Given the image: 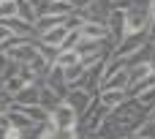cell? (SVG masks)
Segmentation results:
<instances>
[{
  "label": "cell",
  "instance_id": "obj_1",
  "mask_svg": "<svg viewBox=\"0 0 155 139\" xmlns=\"http://www.w3.org/2000/svg\"><path fill=\"white\" fill-rule=\"evenodd\" d=\"M109 115H112V117H114V120H117V123L128 131V137H131V134L136 131V126H139V123H142L150 112H147V109H144L136 98H125V101H123L117 109H112Z\"/></svg>",
  "mask_w": 155,
  "mask_h": 139
},
{
  "label": "cell",
  "instance_id": "obj_2",
  "mask_svg": "<svg viewBox=\"0 0 155 139\" xmlns=\"http://www.w3.org/2000/svg\"><path fill=\"white\" fill-rule=\"evenodd\" d=\"M153 25H155V16L150 8H139V5H128L125 8V36L150 33Z\"/></svg>",
  "mask_w": 155,
  "mask_h": 139
},
{
  "label": "cell",
  "instance_id": "obj_3",
  "mask_svg": "<svg viewBox=\"0 0 155 139\" xmlns=\"http://www.w3.org/2000/svg\"><path fill=\"white\" fill-rule=\"evenodd\" d=\"M5 55H8V60H14V63H19V66H27V63L38 55V41L14 36L11 44L5 46Z\"/></svg>",
  "mask_w": 155,
  "mask_h": 139
},
{
  "label": "cell",
  "instance_id": "obj_4",
  "mask_svg": "<svg viewBox=\"0 0 155 139\" xmlns=\"http://www.w3.org/2000/svg\"><path fill=\"white\" fill-rule=\"evenodd\" d=\"M109 112L112 109H106V107H101L98 104V96H95V104L79 117V126H76V131H79V137H87V134H98V128H101V123L109 117Z\"/></svg>",
  "mask_w": 155,
  "mask_h": 139
},
{
  "label": "cell",
  "instance_id": "obj_5",
  "mask_svg": "<svg viewBox=\"0 0 155 139\" xmlns=\"http://www.w3.org/2000/svg\"><path fill=\"white\" fill-rule=\"evenodd\" d=\"M71 109H76V115L82 117L93 104H95V93H90V90H84V87H68V93H65V98H63Z\"/></svg>",
  "mask_w": 155,
  "mask_h": 139
},
{
  "label": "cell",
  "instance_id": "obj_6",
  "mask_svg": "<svg viewBox=\"0 0 155 139\" xmlns=\"http://www.w3.org/2000/svg\"><path fill=\"white\" fill-rule=\"evenodd\" d=\"M147 41H150V33H134V36H125L120 44H114V52H112V55L125 60V57L136 55V52H139V49H142Z\"/></svg>",
  "mask_w": 155,
  "mask_h": 139
},
{
  "label": "cell",
  "instance_id": "obj_7",
  "mask_svg": "<svg viewBox=\"0 0 155 139\" xmlns=\"http://www.w3.org/2000/svg\"><path fill=\"white\" fill-rule=\"evenodd\" d=\"M49 123H52L54 128H76V126H79V115H76V109H71V107L63 101L57 109L49 112Z\"/></svg>",
  "mask_w": 155,
  "mask_h": 139
},
{
  "label": "cell",
  "instance_id": "obj_8",
  "mask_svg": "<svg viewBox=\"0 0 155 139\" xmlns=\"http://www.w3.org/2000/svg\"><path fill=\"white\" fill-rule=\"evenodd\" d=\"M106 27H109V41H112V44H120V41L125 38V8L114 5V8L109 11Z\"/></svg>",
  "mask_w": 155,
  "mask_h": 139
},
{
  "label": "cell",
  "instance_id": "obj_9",
  "mask_svg": "<svg viewBox=\"0 0 155 139\" xmlns=\"http://www.w3.org/2000/svg\"><path fill=\"white\" fill-rule=\"evenodd\" d=\"M79 38H87V41H109V27L104 22H82Z\"/></svg>",
  "mask_w": 155,
  "mask_h": 139
},
{
  "label": "cell",
  "instance_id": "obj_10",
  "mask_svg": "<svg viewBox=\"0 0 155 139\" xmlns=\"http://www.w3.org/2000/svg\"><path fill=\"white\" fill-rule=\"evenodd\" d=\"M38 96H41V82H30V85H25L14 96V104L16 107H35L38 104Z\"/></svg>",
  "mask_w": 155,
  "mask_h": 139
},
{
  "label": "cell",
  "instance_id": "obj_11",
  "mask_svg": "<svg viewBox=\"0 0 155 139\" xmlns=\"http://www.w3.org/2000/svg\"><path fill=\"white\" fill-rule=\"evenodd\" d=\"M68 27L65 25H60V27H52V30H46V33H38L35 38H38V44H46V46H54V49H60L63 46V41L68 38Z\"/></svg>",
  "mask_w": 155,
  "mask_h": 139
},
{
  "label": "cell",
  "instance_id": "obj_12",
  "mask_svg": "<svg viewBox=\"0 0 155 139\" xmlns=\"http://www.w3.org/2000/svg\"><path fill=\"white\" fill-rule=\"evenodd\" d=\"M0 25H5L14 36H19V38H33L35 36V27L30 25V22H25V19H19V16H8V19H0Z\"/></svg>",
  "mask_w": 155,
  "mask_h": 139
},
{
  "label": "cell",
  "instance_id": "obj_13",
  "mask_svg": "<svg viewBox=\"0 0 155 139\" xmlns=\"http://www.w3.org/2000/svg\"><path fill=\"white\" fill-rule=\"evenodd\" d=\"M128 85H131L128 68H120V71H114L112 76H106L101 82V90H128Z\"/></svg>",
  "mask_w": 155,
  "mask_h": 139
},
{
  "label": "cell",
  "instance_id": "obj_14",
  "mask_svg": "<svg viewBox=\"0 0 155 139\" xmlns=\"http://www.w3.org/2000/svg\"><path fill=\"white\" fill-rule=\"evenodd\" d=\"M63 104V96L57 93V90H52V87H46L44 82H41V96H38V107H44L46 112H52V109H57Z\"/></svg>",
  "mask_w": 155,
  "mask_h": 139
},
{
  "label": "cell",
  "instance_id": "obj_15",
  "mask_svg": "<svg viewBox=\"0 0 155 139\" xmlns=\"http://www.w3.org/2000/svg\"><path fill=\"white\" fill-rule=\"evenodd\" d=\"M125 98H128L125 90H98V104L106 109H117Z\"/></svg>",
  "mask_w": 155,
  "mask_h": 139
},
{
  "label": "cell",
  "instance_id": "obj_16",
  "mask_svg": "<svg viewBox=\"0 0 155 139\" xmlns=\"http://www.w3.org/2000/svg\"><path fill=\"white\" fill-rule=\"evenodd\" d=\"M65 19H68V16H57V14H44V16H38V19H35V36H38V33H46V30H52V27L65 25Z\"/></svg>",
  "mask_w": 155,
  "mask_h": 139
},
{
  "label": "cell",
  "instance_id": "obj_17",
  "mask_svg": "<svg viewBox=\"0 0 155 139\" xmlns=\"http://www.w3.org/2000/svg\"><path fill=\"white\" fill-rule=\"evenodd\" d=\"M8 126H14V128H19V131L25 134V131H30L35 123H33V120H30V117H27L19 107H14V109L8 112Z\"/></svg>",
  "mask_w": 155,
  "mask_h": 139
},
{
  "label": "cell",
  "instance_id": "obj_18",
  "mask_svg": "<svg viewBox=\"0 0 155 139\" xmlns=\"http://www.w3.org/2000/svg\"><path fill=\"white\" fill-rule=\"evenodd\" d=\"M155 68L150 60H144V63H134V66H128V76H131V85L134 82H142V79H147V76H153Z\"/></svg>",
  "mask_w": 155,
  "mask_h": 139
},
{
  "label": "cell",
  "instance_id": "obj_19",
  "mask_svg": "<svg viewBox=\"0 0 155 139\" xmlns=\"http://www.w3.org/2000/svg\"><path fill=\"white\" fill-rule=\"evenodd\" d=\"M63 76H65V85H68V87H79V82H82V76H84L82 60L74 63V66H68V68H63Z\"/></svg>",
  "mask_w": 155,
  "mask_h": 139
},
{
  "label": "cell",
  "instance_id": "obj_20",
  "mask_svg": "<svg viewBox=\"0 0 155 139\" xmlns=\"http://www.w3.org/2000/svg\"><path fill=\"white\" fill-rule=\"evenodd\" d=\"M131 137H136V139H155V120L147 115V117L136 126V131H134Z\"/></svg>",
  "mask_w": 155,
  "mask_h": 139
},
{
  "label": "cell",
  "instance_id": "obj_21",
  "mask_svg": "<svg viewBox=\"0 0 155 139\" xmlns=\"http://www.w3.org/2000/svg\"><path fill=\"white\" fill-rule=\"evenodd\" d=\"M16 5H19V19H25V22H30V25L35 27V19H38V14H35V5H33V0H16Z\"/></svg>",
  "mask_w": 155,
  "mask_h": 139
},
{
  "label": "cell",
  "instance_id": "obj_22",
  "mask_svg": "<svg viewBox=\"0 0 155 139\" xmlns=\"http://www.w3.org/2000/svg\"><path fill=\"white\" fill-rule=\"evenodd\" d=\"M74 63H79V55H76V49H60V52H57V60H54V66H60V68H68V66H74Z\"/></svg>",
  "mask_w": 155,
  "mask_h": 139
},
{
  "label": "cell",
  "instance_id": "obj_23",
  "mask_svg": "<svg viewBox=\"0 0 155 139\" xmlns=\"http://www.w3.org/2000/svg\"><path fill=\"white\" fill-rule=\"evenodd\" d=\"M25 85H30V82H27V79H25V74L19 71L16 76H11V79H5V82H3V90H8L11 96H16V93H19Z\"/></svg>",
  "mask_w": 155,
  "mask_h": 139
},
{
  "label": "cell",
  "instance_id": "obj_24",
  "mask_svg": "<svg viewBox=\"0 0 155 139\" xmlns=\"http://www.w3.org/2000/svg\"><path fill=\"white\" fill-rule=\"evenodd\" d=\"M8 16H19V5H16V0H5V3H0V19H8Z\"/></svg>",
  "mask_w": 155,
  "mask_h": 139
},
{
  "label": "cell",
  "instance_id": "obj_25",
  "mask_svg": "<svg viewBox=\"0 0 155 139\" xmlns=\"http://www.w3.org/2000/svg\"><path fill=\"white\" fill-rule=\"evenodd\" d=\"M11 109H14V96L0 87V115H8Z\"/></svg>",
  "mask_w": 155,
  "mask_h": 139
},
{
  "label": "cell",
  "instance_id": "obj_26",
  "mask_svg": "<svg viewBox=\"0 0 155 139\" xmlns=\"http://www.w3.org/2000/svg\"><path fill=\"white\" fill-rule=\"evenodd\" d=\"M112 5H120V8H128V0H112Z\"/></svg>",
  "mask_w": 155,
  "mask_h": 139
},
{
  "label": "cell",
  "instance_id": "obj_27",
  "mask_svg": "<svg viewBox=\"0 0 155 139\" xmlns=\"http://www.w3.org/2000/svg\"><path fill=\"white\" fill-rule=\"evenodd\" d=\"M150 63H153V68H155V46H153V55H150Z\"/></svg>",
  "mask_w": 155,
  "mask_h": 139
},
{
  "label": "cell",
  "instance_id": "obj_28",
  "mask_svg": "<svg viewBox=\"0 0 155 139\" xmlns=\"http://www.w3.org/2000/svg\"><path fill=\"white\" fill-rule=\"evenodd\" d=\"M0 139H5V128H0Z\"/></svg>",
  "mask_w": 155,
  "mask_h": 139
},
{
  "label": "cell",
  "instance_id": "obj_29",
  "mask_svg": "<svg viewBox=\"0 0 155 139\" xmlns=\"http://www.w3.org/2000/svg\"><path fill=\"white\" fill-rule=\"evenodd\" d=\"M150 117H153V120H155V107H153V109H150Z\"/></svg>",
  "mask_w": 155,
  "mask_h": 139
},
{
  "label": "cell",
  "instance_id": "obj_30",
  "mask_svg": "<svg viewBox=\"0 0 155 139\" xmlns=\"http://www.w3.org/2000/svg\"><path fill=\"white\" fill-rule=\"evenodd\" d=\"M128 139H136V137H128Z\"/></svg>",
  "mask_w": 155,
  "mask_h": 139
},
{
  "label": "cell",
  "instance_id": "obj_31",
  "mask_svg": "<svg viewBox=\"0 0 155 139\" xmlns=\"http://www.w3.org/2000/svg\"><path fill=\"white\" fill-rule=\"evenodd\" d=\"M0 3H5V0H0Z\"/></svg>",
  "mask_w": 155,
  "mask_h": 139
},
{
  "label": "cell",
  "instance_id": "obj_32",
  "mask_svg": "<svg viewBox=\"0 0 155 139\" xmlns=\"http://www.w3.org/2000/svg\"><path fill=\"white\" fill-rule=\"evenodd\" d=\"M33 3H35V0H33Z\"/></svg>",
  "mask_w": 155,
  "mask_h": 139
}]
</instances>
